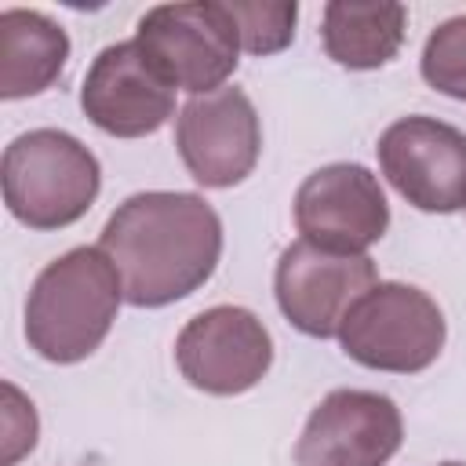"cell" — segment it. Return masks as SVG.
<instances>
[{
  "instance_id": "obj_1",
  "label": "cell",
  "mask_w": 466,
  "mask_h": 466,
  "mask_svg": "<svg viewBox=\"0 0 466 466\" xmlns=\"http://www.w3.org/2000/svg\"><path fill=\"white\" fill-rule=\"evenodd\" d=\"M98 248L120 273L124 302L160 309L211 280L222 258V218L197 193L149 189L116 204Z\"/></svg>"
},
{
  "instance_id": "obj_2",
  "label": "cell",
  "mask_w": 466,
  "mask_h": 466,
  "mask_svg": "<svg viewBox=\"0 0 466 466\" xmlns=\"http://www.w3.org/2000/svg\"><path fill=\"white\" fill-rule=\"evenodd\" d=\"M124 302L116 266L102 248H69L51 258L25 299V342L51 364H76L91 357Z\"/></svg>"
},
{
  "instance_id": "obj_3",
  "label": "cell",
  "mask_w": 466,
  "mask_h": 466,
  "mask_svg": "<svg viewBox=\"0 0 466 466\" xmlns=\"http://www.w3.org/2000/svg\"><path fill=\"white\" fill-rule=\"evenodd\" d=\"M7 211L29 229H66L102 189L98 157L69 131L36 127L7 142L0 160Z\"/></svg>"
},
{
  "instance_id": "obj_4",
  "label": "cell",
  "mask_w": 466,
  "mask_h": 466,
  "mask_svg": "<svg viewBox=\"0 0 466 466\" xmlns=\"http://www.w3.org/2000/svg\"><path fill=\"white\" fill-rule=\"evenodd\" d=\"M448 339L441 306L415 284L379 280L364 291L339 328V346L350 360L371 371L415 375L426 371Z\"/></svg>"
},
{
  "instance_id": "obj_5",
  "label": "cell",
  "mask_w": 466,
  "mask_h": 466,
  "mask_svg": "<svg viewBox=\"0 0 466 466\" xmlns=\"http://www.w3.org/2000/svg\"><path fill=\"white\" fill-rule=\"evenodd\" d=\"M135 44L175 91H189L193 98L226 87L240 62L237 22L218 0L149 7L135 25Z\"/></svg>"
},
{
  "instance_id": "obj_6",
  "label": "cell",
  "mask_w": 466,
  "mask_h": 466,
  "mask_svg": "<svg viewBox=\"0 0 466 466\" xmlns=\"http://www.w3.org/2000/svg\"><path fill=\"white\" fill-rule=\"evenodd\" d=\"M375 284L379 269L368 255L324 251L302 237L280 251L273 269V295L284 320L309 339H339L346 313Z\"/></svg>"
},
{
  "instance_id": "obj_7",
  "label": "cell",
  "mask_w": 466,
  "mask_h": 466,
  "mask_svg": "<svg viewBox=\"0 0 466 466\" xmlns=\"http://www.w3.org/2000/svg\"><path fill=\"white\" fill-rule=\"evenodd\" d=\"M175 364L193 390L237 397L266 379L273 364V335L244 306H211L189 317L178 331Z\"/></svg>"
},
{
  "instance_id": "obj_8",
  "label": "cell",
  "mask_w": 466,
  "mask_h": 466,
  "mask_svg": "<svg viewBox=\"0 0 466 466\" xmlns=\"http://www.w3.org/2000/svg\"><path fill=\"white\" fill-rule=\"evenodd\" d=\"M386 182L426 215L466 208V135L437 116H400L379 135Z\"/></svg>"
},
{
  "instance_id": "obj_9",
  "label": "cell",
  "mask_w": 466,
  "mask_h": 466,
  "mask_svg": "<svg viewBox=\"0 0 466 466\" xmlns=\"http://www.w3.org/2000/svg\"><path fill=\"white\" fill-rule=\"evenodd\" d=\"M175 146L193 182L204 189H229L255 171L262 153V124L251 98L226 84L182 106L175 120Z\"/></svg>"
},
{
  "instance_id": "obj_10",
  "label": "cell",
  "mask_w": 466,
  "mask_h": 466,
  "mask_svg": "<svg viewBox=\"0 0 466 466\" xmlns=\"http://www.w3.org/2000/svg\"><path fill=\"white\" fill-rule=\"evenodd\" d=\"M386 193L364 164L342 160L317 167L295 193V229L324 251L368 255V248L386 237Z\"/></svg>"
},
{
  "instance_id": "obj_11",
  "label": "cell",
  "mask_w": 466,
  "mask_h": 466,
  "mask_svg": "<svg viewBox=\"0 0 466 466\" xmlns=\"http://www.w3.org/2000/svg\"><path fill=\"white\" fill-rule=\"evenodd\" d=\"M404 441L400 408L375 390H331L295 441V466H386Z\"/></svg>"
},
{
  "instance_id": "obj_12",
  "label": "cell",
  "mask_w": 466,
  "mask_h": 466,
  "mask_svg": "<svg viewBox=\"0 0 466 466\" xmlns=\"http://www.w3.org/2000/svg\"><path fill=\"white\" fill-rule=\"evenodd\" d=\"M80 109L98 131L113 138H146L175 113V87L153 69L135 40H116L87 66Z\"/></svg>"
},
{
  "instance_id": "obj_13",
  "label": "cell",
  "mask_w": 466,
  "mask_h": 466,
  "mask_svg": "<svg viewBox=\"0 0 466 466\" xmlns=\"http://www.w3.org/2000/svg\"><path fill=\"white\" fill-rule=\"evenodd\" d=\"M69 58L66 29L44 11L7 7L0 11V98H33L47 91Z\"/></svg>"
},
{
  "instance_id": "obj_14",
  "label": "cell",
  "mask_w": 466,
  "mask_h": 466,
  "mask_svg": "<svg viewBox=\"0 0 466 466\" xmlns=\"http://www.w3.org/2000/svg\"><path fill=\"white\" fill-rule=\"evenodd\" d=\"M408 29L404 4H346L331 0L320 15V40L331 62L346 69H379L386 66Z\"/></svg>"
},
{
  "instance_id": "obj_15",
  "label": "cell",
  "mask_w": 466,
  "mask_h": 466,
  "mask_svg": "<svg viewBox=\"0 0 466 466\" xmlns=\"http://www.w3.org/2000/svg\"><path fill=\"white\" fill-rule=\"evenodd\" d=\"M419 73L433 91L455 102H466V15L441 22L426 36Z\"/></svg>"
},
{
  "instance_id": "obj_16",
  "label": "cell",
  "mask_w": 466,
  "mask_h": 466,
  "mask_svg": "<svg viewBox=\"0 0 466 466\" xmlns=\"http://www.w3.org/2000/svg\"><path fill=\"white\" fill-rule=\"evenodd\" d=\"M237 33H240V47L251 55H277L295 40V22H299V4L284 0V4H262V0H233L226 4Z\"/></svg>"
},
{
  "instance_id": "obj_17",
  "label": "cell",
  "mask_w": 466,
  "mask_h": 466,
  "mask_svg": "<svg viewBox=\"0 0 466 466\" xmlns=\"http://www.w3.org/2000/svg\"><path fill=\"white\" fill-rule=\"evenodd\" d=\"M0 393H4V404H0V466H15L22 455H29L36 448L40 419H36L33 400L15 382H4Z\"/></svg>"
},
{
  "instance_id": "obj_18",
  "label": "cell",
  "mask_w": 466,
  "mask_h": 466,
  "mask_svg": "<svg viewBox=\"0 0 466 466\" xmlns=\"http://www.w3.org/2000/svg\"><path fill=\"white\" fill-rule=\"evenodd\" d=\"M441 466H466V462H455V459H448V462H441Z\"/></svg>"
}]
</instances>
